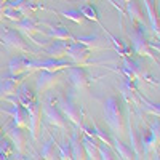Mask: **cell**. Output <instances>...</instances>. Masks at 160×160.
Instances as JSON below:
<instances>
[{
  "label": "cell",
  "mask_w": 160,
  "mask_h": 160,
  "mask_svg": "<svg viewBox=\"0 0 160 160\" xmlns=\"http://www.w3.org/2000/svg\"><path fill=\"white\" fill-rule=\"evenodd\" d=\"M104 118L114 136L122 138L125 135V118L122 111V101L117 96H109L104 101Z\"/></svg>",
  "instance_id": "obj_1"
},
{
  "label": "cell",
  "mask_w": 160,
  "mask_h": 160,
  "mask_svg": "<svg viewBox=\"0 0 160 160\" xmlns=\"http://www.w3.org/2000/svg\"><path fill=\"white\" fill-rule=\"evenodd\" d=\"M58 109L61 111V114H62L66 118L71 120L75 127H80V128L83 127V125H82V122H83V114H82V111L78 109V106H77L71 98L61 96L59 101H58Z\"/></svg>",
  "instance_id": "obj_2"
},
{
  "label": "cell",
  "mask_w": 160,
  "mask_h": 160,
  "mask_svg": "<svg viewBox=\"0 0 160 160\" xmlns=\"http://www.w3.org/2000/svg\"><path fill=\"white\" fill-rule=\"evenodd\" d=\"M0 43H3V45H7V47H10V48L24 51V53L31 51L29 47L26 45L22 35H21L18 31H13V29H10V28H2V29H0Z\"/></svg>",
  "instance_id": "obj_3"
},
{
  "label": "cell",
  "mask_w": 160,
  "mask_h": 160,
  "mask_svg": "<svg viewBox=\"0 0 160 160\" xmlns=\"http://www.w3.org/2000/svg\"><path fill=\"white\" fill-rule=\"evenodd\" d=\"M7 101L11 104V109H5V111L2 109V111L13 118L15 125H18V127L24 128V130H28L29 128V114H28V109H24L15 98H8L7 96Z\"/></svg>",
  "instance_id": "obj_4"
},
{
  "label": "cell",
  "mask_w": 160,
  "mask_h": 160,
  "mask_svg": "<svg viewBox=\"0 0 160 160\" xmlns=\"http://www.w3.org/2000/svg\"><path fill=\"white\" fill-rule=\"evenodd\" d=\"M72 68V64L62 59H47V61H29V74L35 71H50V72H61L64 69Z\"/></svg>",
  "instance_id": "obj_5"
},
{
  "label": "cell",
  "mask_w": 160,
  "mask_h": 160,
  "mask_svg": "<svg viewBox=\"0 0 160 160\" xmlns=\"http://www.w3.org/2000/svg\"><path fill=\"white\" fill-rule=\"evenodd\" d=\"M40 108H42V112L47 118V122L55 125L58 128H66L68 127V123H66V117L61 114V111L58 109V106H55L51 102V99H45L43 104H40Z\"/></svg>",
  "instance_id": "obj_6"
},
{
  "label": "cell",
  "mask_w": 160,
  "mask_h": 160,
  "mask_svg": "<svg viewBox=\"0 0 160 160\" xmlns=\"http://www.w3.org/2000/svg\"><path fill=\"white\" fill-rule=\"evenodd\" d=\"M61 78L59 72H50V71H38L37 80H35V88L37 93H45L47 90L53 88Z\"/></svg>",
  "instance_id": "obj_7"
},
{
  "label": "cell",
  "mask_w": 160,
  "mask_h": 160,
  "mask_svg": "<svg viewBox=\"0 0 160 160\" xmlns=\"http://www.w3.org/2000/svg\"><path fill=\"white\" fill-rule=\"evenodd\" d=\"M66 55L72 59L74 64H77V66H85V64L88 62V58H90V48L85 47V45H82V43H78V42L69 43L68 53H66Z\"/></svg>",
  "instance_id": "obj_8"
},
{
  "label": "cell",
  "mask_w": 160,
  "mask_h": 160,
  "mask_svg": "<svg viewBox=\"0 0 160 160\" xmlns=\"http://www.w3.org/2000/svg\"><path fill=\"white\" fill-rule=\"evenodd\" d=\"M158 130H160V123H158V120H157V122H154L151 125V130H149L148 135H144L141 138V146H142L144 154H149V152H152V151L157 149V146H158V136H160Z\"/></svg>",
  "instance_id": "obj_9"
},
{
  "label": "cell",
  "mask_w": 160,
  "mask_h": 160,
  "mask_svg": "<svg viewBox=\"0 0 160 160\" xmlns=\"http://www.w3.org/2000/svg\"><path fill=\"white\" fill-rule=\"evenodd\" d=\"M26 77H28V74H24V75H11L8 78H3V80H0V99L2 98H7L10 95H15V91L16 88L26 80Z\"/></svg>",
  "instance_id": "obj_10"
},
{
  "label": "cell",
  "mask_w": 160,
  "mask_h": 160,
  "mask_svg": "<svg viewBox=\"0 0 160 160\" xmlns=\"http://www.w3.org/2000/svg\"><path fill=\"white\" fill-rule=\"evenodd\" d=\"M7 135H8L11 144H13V148L16 149V152L22 154L24 144H26V131H24V128H21V127H18V125L13 123V125L8 128Z\"/></svg>",
  "instance_id": "obj_11"
},
{
  "label": "cell",
  "mask_w": 160,
  "mask_h": 160,
  "mask_svg": "<svg viewBox=\"0 0 160 160\" xmlns=\"http://www.w3.org/2000/svg\"><path fill=\"white\" fill-rule=\"evenodd\" d=\"M28 114H29V133L32 139H37V133L40 128V115H42V108L40 102H34L31 108H28Z\"/></svg>",
  "instance_id": "obj_12"
},
{
  "label": "cell",
  "mask_w": 160,
  "mask_h": 160,
  "mask_svg": "<svg viewBox=\"0 0 160 160\" xmlns=\"http://www.w3.org/2000/svg\"><path fill=\"white\" fill-rule=\"evenodd\" d=\"M15 95H16V101L22 106L24 109H28V108H31V106L34 104V102H37V98H35V93H32V90L26 85L24 82L16 88V91H15Z\"/></svg>",
  "instance_id": "obj_13"
},
{
  "label": "cell",
  "mask_w": 160,
  "mask_h": 160,
  "mask_svg": "<svg viewBox=\"0 0 160 160\" xmlns=\"http://www.w3.org/2000/svg\"><path fill=\"white\" fill-rule=\"evenodd\" d=\"M69 78L72 85L80 90V91H85L88 88V74L85 69L82 68H69Z\"/></svg>",
  "instance_id": "obj_14"
},
{
  "label": "cell",
  "mask_w": 160,
  "mask_h": 160,
  "mask_svg": "<svg viewBox=\"0 0 160 160\" xmlns=\"http://www.w3.org/2000/svg\"><path fill=\"white\" fill-rule=\"evenodd\" d=\"M8 72L10 75H24V74H29V59L24 58V56H18V58H13L8 64Z\"/></svg>",
  "instance_id": "obj_15"
},
{
  "label": "cell",
  "mask_w": 160,
  "mask_h": 160,
  "mask_svg": "<svg viewBox=\"0 0 160 160\" xmlns=\"http://www.w3.org/2000/svg\"><path fill=\"white\" fill-rule=\"evenodd\" d=\"M130 38H131V45H133L135 53H138V55H141V56H151L149 43H148V40H146L144 34L135 32V34L130 35Z\"/></svg>",
  "instance_id": "obj_16"
},
{
  "label": "cell",
  "mask_w": 160,
  "mask_h": 160,
  "mask_svg": "<svg viewBox=\"0 0 160 160\" xmlns=\"http://www.w3.org/2000/svg\"><path fill=\"white\" fill-rule=\"evenodd\" d=\"M16 31L19 32V34H24L26 37H29L32 42H35V38H34V35L37 34V32H40V29H38V26H37V22L34 21V19H21V21H16ZM37 43V42H35Z\"/></svg>",
  "instance_id": "obj_17"
},
{
  "label": "cell",
  "mask_w": 160,
  "mask_h": 160,
  "mask_svg": "<svg viewBox=\"0 0 160 160\" xmlns=\"http://www.w3.org/2000/svg\"><path fill=\"white\" fill-rule=\"evenodd\" d=\"M82 146H83V151H85V155L87 158H91V160H96L99 158V154H98V139L95 136H83L82 138Z\"/></svg>",
  "instance_id": "obj_18"
},
{
  "label": "cell",
  "mask_w": 160,
  "mask_h": 160,
  "mask_svg": "<svg viewBox=\"0 0 160 160\" xmlns=\"http://www.w3.org/2000/svg\"><path fill=\"white\" fill-rule=\"evenodd\" d=\"M123 72L127 74L128 80H133V82H136V80L144 77V71L139 68V64H136L135 61H131V59H125L123 61Z\"/></svg>",
  "instance_id": "obj_19"
},
{
  "label": "cell",
  "mask_w": 160,
  "mask_h": 160,
  "mask_svg": "<svg viewBox=\"0 0 160 160\" xmlns=\"http://www.w3.org/2000/svg\"><path fill=\"white\" fill-rule=\"evenodd\" d=\"M68 47H69V43H66V40L53 42L47 48V55H50L51 58H55V59H61L62 56H66V53H68Z\"/></svg>",
  "instance_id": "obj_20"
},
{
  "label": "cell",
  "mask_w": 160,
  "mask_h": 160,
  "mask_svg": "<svg viewBox=\"0 0 160 160\" xmlns=\"http://www.w3.org/2000/svg\"><path fill=\"white\" fill-rule=\"evenodd\" d=\"M125 13L130 16L131 21H136L139 24L144 22V18H142V13H141V8H139V3L136 0H128L125 3Z\"/></svg>",
  "instance_id": "obj_21"
},
{
  "label": "cell",
  "mask_w": 160,
  "mask_h": 160,
  "mask_svg": "<svg viewBox=\"0 0 160 160\" xmlns=\"http://www.w3.org/2000/svg\"><path fill=\"white\" fill-rule=\"evenodd\" d=\"M111 144H114V149H115V152L118 154L120 158H125V160L135 158V152H133V149L128 148V146H125L122 141H120V138L114 136V138L111 139Z\"/></svg>",
  "instance_id": "obj_22"
},
{
  "label": "cell",
  "mask_w": 160,
  "mask_h": 160,
  "mask_svg": "<svg viewBox=\"0 0 160 160\" xmlns=\"http://www.w3.org/2000/svg\"><path fill=\"white\" fill-rule=\"evenodd\" d=\"M69 146H71V155H72V158H75V160L87 158L85 151H83V146H82V141H80L77 133H74V135H72V139L69 141Z\"/></svg>",
  "instance_id": "obj_23"
},
{
  "label": "cell",
  "mask_w": 160,
  "mask_h": 160,
  "mask_svg": "<svg viewBox=\"0 0 160 160\" xmlns=\"http://www.w3.org/2000/svg\"><path fill=\"white\" fill-rule=\"evenodd\" d=\"M48 37L55 38V40H69V42H74V37L71 35V32L66 29L64 26H58V28H53V26H50Z\"/></svg>",
  "instance_id": "obj_24"
},
{
  "label": "cell",
  "mask_w": 160,
  "mask_h": 160,
  "mask_svg": "<svg viewBox=\"0 0 160 160\" xmlns=\"http://www.w3.org/2000/svg\"><path fill=\"white\" fill-rule=\"evenodd\" d=\"M74 42H78V43H82V45H85V47H88V48H95V50H98V48H101V40L96 37V35H90V37H74Z\"/></svg>",
  "instance_id": "obj_25"
},
{
  "label": "cell",
  "mask_w": 160,
  "mask_h": 160,
  "mask_svg": "<svg viewBox=\"0 0 160 160\" xmlns=\"http://www.w3.org/2000/svg\"><path fill=\"white\" fill-rule=\"evenodd\" d=\"M98 154H99V158H102V160L115 158V152L112 151L111 144H106V142H98Z\"/></svg>",
  "instance_id": "obj_26"
},
{
  "label": "cell",
  "mask_w": 160,
  "mask_h": 160,
  "mask_svg": "<svg viewBox=\"0 0 160 160\" xmlns=\"http://www.w3.org/2000/svg\"><path fill=\"white\" fill-rule=\"evenodd\" d=\"M142 3H144L146 10H148V16H149V21H151V26H152V31L158 35V19H157V15H155V11H154L151 2H148V0H142Z\"/></svg>",
  "instance_id": "obj_27"
},
{
  "label": "cell",
  "mask_w": 160,
  "mask_h": 160,
  "mask_svg": "<svg viewBox=\"0 0 160 160\" xmlns=\"http://www.w3.org/2000/svg\"><path fill=\"white\" fill-rule=\"evenodd\" d=\"M55 148H56V141L55 139H50L43 148H42V152H40V155H42L43 158L47 160H51L55 158Z\"/></svg>",
  "instance_id": "obj_28"
},
{
  "label": "cell",
  "mask_w": 160,
  "mask_h": 160,
  "mask_svg": "<svg viewBox=\"0 0 160 160\" xmlns=\"http://www.w3.org/2000/svg\"><path fill=\"white\" fill-rule=\"evenodd\" d=\"M61 15H62L64 18H68V19L77 22V24H80V22L85 21V18H83L82 13H80V10H64V11H61Z\"/></svg>",
  "instance_id": "obj_29"
},
{
  "label": "cell",
  "mask_w": 160,
  "mask_h": 160,
  "mask_svg": "<svg viewBox=\"0 0 160 160\" xmlns=\"http://www.w3.org/2000/svg\"><path fill=\"white\" fill-rule=\"evenodd\" d=\"M11 152H13V144L8 139L0 136V158H8Z\"/></svg>",
  "instance_id": "obj_30"
},
{
  "label": "cell",
  "mask_w": 160,
  "mask_h": 160,
  "mask_svg": "<svg viewBox=\"0 0 160 160\" xmlns=\"http://www.w3.org/2000/svg\"><path fill=\"white\" fill-rule=\"evenodd\" d=\"M80 13L83 15L85 19L98 21V11L93 8V5H83V7H80Z\"/></svg>",
  "instance_id": "obj_31"
},
{
  "label": "cell",
  "mask_w": 160,
  "mask_h": 160,
  "mask_svg": "<svg viewBox=\"0 0 160 160\" xmlns=\"http://www.w3.org/2000/svg\"><path fill=\"white\" fill-rule=\"evenodd\" d=\"M3 18H8V19H11V21H21L22 19V13L19 11V10H15V8H10V7H7L5 10H3Z\"/></svg>",
  "instance_id": "obj_32"
},
{
  "label": "cell",
  "mask_w": 160,
  "mask_h": 160,
  "mask_svg": "<svg viewBox=\"0 0 160 160\" xmlns=\"http://www.w3.org/2000/svg\"><path fill=\"white\" fill-rule=\"evenodd\" d=\"M141 104H142V109H146V112H149V114H152V115H157V117H158V114H160V108H158V104H152V102L146 101V99H142V98H141Z\"/></svg>",
  "instance_id": "obj_33"
},
{
  "label": "cell",
  "mask_w": 160,
  "mask_h": 160,
  "mask_svg": "<svg viewBox=\"0 0 160 160\" xmlns=\"http://www.w3.org/2000/svg\"><path fill=\"white\" fill-rule=\"evenodd\" d=\"M59 157H61L62 160L72 158V155H71V146H69L68 141H64L62 144H59Z\"/></svg>",
  "instance_id": "obj_34"
},
{
  "label": "cell",
  "mask_w": 160,
  "mask_h": 160,
  "mask_svg": "<svg viewBox=\"0 0 160 160\" xmlns=\"http://www.w3.org/2000/svg\"><path fill=\"white\" fill-rule=\"evenodd\" d=\"M112 2H114V3L117 5V7H118V5H122V7H125V3L128 2V0H112Z\"/></svg>",
  "instance_id": "obj_35"
},
{
  "label": "cell",
  "mask_w": 160,
  "mask_h": 160,
  "mask_svg": "<svg viewBox=\"0 0 160 160\" xmlns=\"http://www.w3.org/2000/svg\"><path fill=\"white\" fill-rule=\"evenodd\" d=\"M7 2H8V0H0V5H5Z\"/></svg>",
  "instance_id": "obj_36"
},
{
  "label": "cell",
  "mask_w": 160,
  "mask_h": 160,
  "mask_svg": "<svg viewBox=\"0 0 160 160\" xmlns=\"http://www.w3.org/2000/svg\"><path fill=\"white\" fill-rule=\"evenodd\" d=\"M0 133H2V127H0Z\"/></svg>",
  "instance_id": "obj_37"
}]
</instances>
